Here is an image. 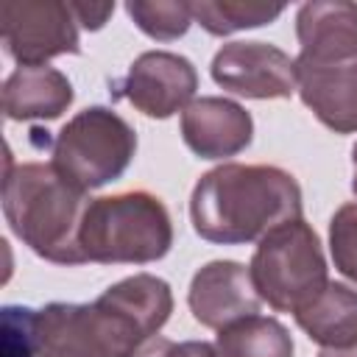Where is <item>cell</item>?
Listing matches in <instances>:
<instances>
[{"label":"cell","instance_id":"1","mask_svg":"<svg viewBox=\"0 0 357 357\" xmlns=\"http://www.w3.org/2000/svg\"><path fill=\"white\" fill-rule=\"evenodd\" d=\"M301 218L298 181L273 165H218L190 195L198 237L215 245H243Z\"/></svg>","mask_w":357,"mask_h":357},{"label":"cell","instance_id":"9","mask_svg":"<svg viewBox=\"0 0 357 357\" xmlns=\"http://www.w3.org/2000/svg\"><path fill=\"white\" fill-rule=\"evenodd\" d=\"M198 89V73L187 56L170 50H148L134 59L128 73L114 81V95L126 98L145 117L165 120L184 112Z\"/></svg>","mask_w":357,"mask_h":357},{"label":"cell","instance_id":"22","mask_svg":"<svg viewBox=\"0 0 357 357\" xmlns=\"http://www.w3.org/2000/svg\"><path fill=\"white\" fill-rule=\"evenodd\" d=\"M170 349H173V340L167 337H151L148 343H142L131 357H170Z\"/></svg>","mask_w":357,"mask_h":357},{"label":"cell","instance_id":"8","mask_svg":"<svg viewBox=\"0 0 357 357\" xmlns=\"http://www.w3.org/2000/svg\"><path fill=\"white\" fill-rule=\"evenodd\" d=\"M0 36L20 67H39L47 59L81 53L78 22L61 0H3Z\"/></svg>","mask_w":357,"mask_h":357},{"label":"cell","instance_id":"15","mask_svg":"<svg viewBox=\"0 0 357 357\" xmlns=\"http://www.w3.org/2000/svg\"><path fill=\"white\" fill-rule=\"evenodd\" d=\"M215 351L218 357H293L296 346L282 321L248 315L218 329Z\"/></svg>","mask_w":357,"mask_h":357},{"label":"cell","instance_id":"3","mask_svg":"<svg viewBox=\"0 0 357 357\" xmlns=\"http://www.w3.org/2000/svg\"><path fill=\"white\" fill-rule=\"evenodd\" d=\"M86 204V192L70 184L53 165L28 162L6 167L3 215L11 231L47 262H86L78 248V229Z\"/></svg>","mask_w":357,"mask_h":357},{"label":"cell","instance_id":"10","mask_svg":"<svg viewBox=\"0 0 357 357\" xmlns=\"http://www.w3.org/2000/svg\"><path fill=\"white\" fill-rule=\"evenodd\" d=\"M212 81L251 100L290 98L298 89L296 61L268 42H229L212 59Z\"/></svg>","mask_w":357,"mask_h":357},{"label":"cell","instance_id":"12","mask_svg":"<svg viewBox=\"0 0 357 357\" xmlns=\"http://www.w3.org/2000/svg\"><path fill=\"white\" fill-rule=\"evenodd\" d=\"M181 139L201 159L237 156L254 139V120L237 100L204 95L181 112Z\"/></svg>","mask_w":357,"mask_h":357},{"label":"cell","instance_id":"23","mask_svg":"<svg viewBox=\"0 0 357 357\" xmlns=\"http://www.w3.org/2000/svg\"><path fill=\"white\" fill-rule=\"evenodd\" d=\"M351 165H354V178H351V190L357 192V145H354V151H351Z\"/></svg>","mask_w":357,"mask_h":357},{"label":"cell","instance_id":"13","mask_svg":"<svg viewBox=\"0 0 357 357\" xmlns=\"http://www.w3.org/2000/svg\"><path fill=\"white\" fill-rule=\"evenodd\" d=\"M75 92L70 78L47 64L17 67L3 84V114L8 120H56L61 117Z\"/></svg>","mask_w":357,"mask_h":357},{"label":"cell","instance_id":"6","mask_svg":"<svg viewBox=\"0 0 357 357\" xmlns=\"http://www.w3.org/2000/svg\"><path fill=\"white\" fill-rule=\"evenodd\" d=\"M137 153V131L112 109L89 106L70 117L53 139L50 165L78 190H98L126 173Z\"/></svg>","mask_w":357,"mask_h":357},{"label":"cell","instance_id":"7","mask_svg":"<svg viewBox=\"0 0 357 357\" xmlns=\"http://www.w3.org/2000/svg\"><path fill=\"white\" fill-rule=\"evenodd\" d=\"M36 357H131L142 340L109 307L53 301L36 312Z\"/></svg>","mask_w":357,"mask_h":357},{"label":"cell","instance_id":"19","mask_svg":"<svg viewBox=\"0 0 357 357\" xmlns=\"http://www.w3.org/2000/svg\"><path fill=\"white\" fill-rule=\"evenodd\" d=\"M36 312L39 310L17 307V304L3 307V351H0V357H36L39 354Z\"/></svg>","mask_w":357,"mask_h":357},{"label":"cell","instance_id":"17","mask_svg":"<svg viewBox=\"0 0 357 357\" xmlns=\"http://www.w3.org/2000/svg\"><path fill=\"white\" fill-rule=\"evenodd\" d=\"M126 11L134 20V25L156 42H173L184 36L187 28L192 25L190 3H181V0H156V3L131 0L126 3Z\"/></svg>","mask_w":357,"mask_h":357},{"label":"cell","instance_id":"24","mask_svg":"<svg viewBox=\"0 0 357 357\" xmlns=\"http://www.w3.org/2000/svg\"><path fill=\"white\" fill-rule=\"evenodd\" d=\"M318 357H332V354H326V351H321V354H318Z\"/></svg>","mask_w":357,"mask_h":357},{"label":"cell","instance_id":"21","mask_svg":"<svg viewBox=\"0 0 357 357\" xmlns=\"http://www.w3.org/2000/svg\"><path fill=\"white\" fill-rule=\"evenodd\" d=\"M170 357H218L212 343L204 340H184V343H173Z\"/></svg>","mask_w":357,"mask_h":357},{"label":"cell","instance_id":"2","mask_svg":"<svg viewBox=\"0 0 357 357\" xmlns=\"http://www.w3.org/2000/svg\"><path fill=\"white\" fill-rule=\"evenodd\" d=\"M296 81L304 106L335 134L357 131V3L312 0L296 11Z\"/></svg>","mask_w":357,"mask_h":357},{"label":"cell","instance_id":"20","mask_svg":"<svg viewBox=\"0 0 357 357\" xmlns=\"http://www.w3.org/2000/svg\"><path fill=\"white\" fill-rule=\"evenodd\" d=\"M75 22L86 31H100L106 20L114 14V3H70Z\"/></svg>","mask_w":357,"mask_h":357},{"label":"cell","instance_id":"4","mask_svg":"<svg viewBox=\"0 0 357 357\" xmlns=\"http://www.w3.org/2000/svg\"><path fill=\"white\" fill-rule=\"evenodd\" d=\"M173 245V220L167 206L145 192H117L89 198L78 229V248L86 262L148 265Z\"/></svg>","mask_w":357,"mask_h":357},{"label":"cell","instance_id":"18","mask_svg":"<svg viewBox=\"0 0 357 357\" xmlns=\"http://www.w3.org/2000/svg\"><path fill=\"white\" fill-rule=\"evenodd\" d=\"M329 251L335 268L357 284V201L343 204L329 220Z\"/></svg>","mask_w":357,"mask_h":357},{"label":"cell","instance_id":"11","mask_svg":"<svg viewBox=\"0 0 357 357\" xmlns=\"http://www.w3.org/2000/svg\"><path fill=\"white\" fill-rule=\"evenodd\" d=\"M192 318L206 329H223L259 312V293L251 271L234 259H212L195 271L187 293Z\"/></svg>","mask_w":357,"mask_h":357},{"label":"cell","instance_id":"5","mask_svg":"<svg viewBox=\"0 0 357 357\" xmlns=\"http://www.w3.org/2000/svg\"><path fill=\"white\" fill-rule=\"evenodd\" d=\"M251 282L276 312H301L329 284L315 229L298 218L268 231L251 257Z\"/></svg>","mask_w":357,"mask_h":357},{"label":"cell","instance_id":"16","mask_svg":"<svg viewBox=\"0 0 357 357\" xmlns=\"http://www.w3.org/2000/svg\"><path fill=\"white\" fill-rule=\"evenodd\" d=\"M192 22H198L212 36H229L234 31L271 25L282 17L284 6L259 0H198L190 3Z\"/></svg>","mask_w":357,"mask_h":357},{"label":"cell","instance_id":"14","mask_svg":"<svg viewBox=\"0 0 357 357\" xmlns=\"http://www.w3.org/2000/svg\"><path fill=\"white\" fill-rule=\"evenodd\" d=\"M293 318L321 349H349L357 343V290L329 282L326 290Z\"/></svg>","mask_w":357,"mask_h":357}]
</instances>
